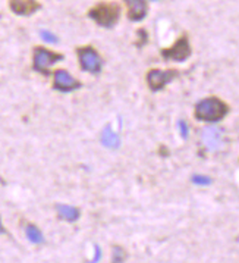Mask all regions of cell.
<instances>
[{
    "label": "cell",
    "instance_id": "cell-1",
    "mask_svg": "<svg viewBox=\"0 0 239 263\" xmlns=\"http://www.w3.org/2000/svg\"><path fill=\"white\" fill-rule=\"evenodd\" d=\"M229 112L228 105L217 97H207L198 102L195 106V116L200 121L217 122Z\"/></svg>",
    "mask_w": 239,
    "mask_h": 263
},
{
    "label": "cell",
    "instance_id": "cell-2",
    "mask_svg": "<svg viewBox=\"0 0 239 263\" xmlns=\"http://www.w3.org/2000/svg\"><path fill=\"white\" fill-rule=\"evenodd\" d=\"M88 16L97 22L100 27L112 28L121 16V8L114 2H102L90 9Z\"/></svg>",
    "mask_w": 239,
    "mask_h": 263
},
{
    "label": "cell",
    "instance_id": "cell-3",
    "mask_svg": "<svg viewBox=\"0 0 239 263\" xmlns=\"http://www.w3.org/2000/svg\"><path fill=\"white\" fill-rule=\"evenodd\" d=\"M63 61V54L61 53L47 50L44 47H35L34 49V71L40 74L49 75V68L53 63Z\"/></svg>",
    "mask_w": 239,
    "mask_h": 263
},
{
    "label": "cell",
    "instance_id": "cell-4",
    "mask_svg": "<svg viewBox=\"0 0 239 263\" xmlns=\"http://www.w3.org/2000/svg\"><path fill=\"white\" fill-rule=\"evenodd\" d=\"M76 54H78L83 71L91 72V74H98L102 71L103 61L94 47H91V46L79 47V49H76Z\"/></svg>",
    "mask_w": 239,
    "mask_h": 263
},
{
    "label": "cell",
    "instance_id": "cell-5",
    "mask_svg": "<svg viewBox=\"0 0 239 263\" xmlns=\"http://www.w3.org/2000/svg\"><path fill=\"white\" fill-rule=\"evenodd\" d=\"M162 56L167 61H176V62H184L191 56V46L187 35H182L176 40V43L169 47L162 50Z\"/></svg>",
    "mask_w": 239,
    "mask_h": 263
},
{
    "label": "cell",
    "instance_id": "cell-6",
    "mask_svg": "<svg viewBox=\"0 0 239 263\" xmlns=\"http://www.w3.org/2000/svg\"><path fill=\"white\" fill-rule=\"evenodd\" d=\"M177 77V71L175 69H167V71H160V69H151L147 74V83L151 91H158L166 84H169L172 80Z\"/></svg>",
    "mask_w": 239,
    "mask_h": 263
},
{
    "label": "cell",
    "instance_id": "cell-7",
    "mask_svg": "<svg viewBox=\"0 0 239 263\" xmlns=\"http://www.w3.org/2000/svg\"><path fill=\"white\" fill-rule=\"evenodd\" d=\"M79 87H81V83H78L65 69H57L54 72V83H53L54 90H59V91H63V93H69V91H73V90H78Z\"/></svg>",
    "mask_w": 239,
    "mask_h": 263
},
{
    "label": "cell",
    "instance_id": "cell-8",
    "mask_svg": "<svg viewBox=\"0 0 239 263\" xmlns=\"http://www.w3.org/2000/svg\"><path fill=\"white\" fill-rule=\"evenodd\" d=\"M9 8L19 16H30L38 11L42 5L37 0H9Z\"/></svg>",
    "mask_w": 239,
    "mask_h": 263
},
{
    "label": "cell",
    "instance_id": "cell-9",
    "mask_svg": "<svg viewBox=\"0 0 239 263\" xmlns=\"http://www.w3.org/2000/svg\"><path fill=\"white\" fill-rule=\"evenodd\" d=\"M128 6V18L131 21H141L147 15V2L146 0H125Z\"/></svg>",
    "mask_w": 239,
    "mask_h": 263
},
{
    "label": "cell",
    "instance_id": "cell-10",
    "mask_svg": "<svg viewBox=\"0 0 239 263\" xmlns=\"http://www.w3.org/2000/svg\"><path fill=\"white\" fill-rule=\"evenodd\" d=\"M201 138H203L204 146L210 150H217L222 147L223 137H222V131L218 128H213V126L206 128L201 134Z\"/></svg>",
    "mask_w": 239,
    "mask_h": 263
},
{
    "label": "cell",
    "instance_id": "cell-11",
    "mask_svg": "<svg viewBox=\"0 0 239 263\" xmlns=\"http://www.w3.org/2000/svg\"><path fill=\"white\" fill-rule=\"evenodd\" d=\"M57 209V213L62 219H66L69 222L78 221L79 218V211L76 208H72V206H68V204H57L56 206Z\"/></svg>",
    "mask_w": 239,
    "mask_h": 263
},
{
    "label": "cell",
    "instance_id": "cell-12",
    "mask_svg": "<svg viewBox=\"0 0 239 263\" xmlns=\"http://www.w3.org/2000/svg\"><path fill=\"white\" fill-rule=\"evenodd\" d=\"M102 143L109 148H117L121 146V140L110 129V126H106L103 129V133H102Z\"/></svg>",
    "mask_w": 239,
    "mask_h": 263
},
{
    "label": "cell",
    "instance_id": "cell-13",
    "mask_svg": "<svg viewBox=\"0 0 239 263\" xmlns=\"http://www.w3.org/2000/svg\"><path fill=\"white\" fill-rule=\"evenodd\" d=\"M25 234H27V238L31 242H34V244H42V242H44V237H43L42 231L37 227H34V225H28L25 228Z\"/></svg>",
    "mask_w": 239,
    "mask_h": 263
},
{
    "label": "cell",
    "instance_id": "cell-14",
    "mask_svg": "<svg viewBox=\"0 0 239 263\" xmlns=\"http://www.w3.org/2000/svg\"><path fill=\"white\" fill-rule=\"evenodd\" d=\"M125 260V252L122 250L121 246L113 247V262H124Z\"/></svg>",
    "mask_w": 239,
    "mask_h": 263
},
{
    "label": "cell",
    "instance_id": "cell-15",
    "mask_svg": "<svg viewBox=\"0 0 239 263\" xmlns=\"http://www.w3.org/2000/svg\"><path fill=\"white\" fill-rule=\"evenodd\" d=\"M42 39L44 40V42L47 43H57V37L54 35V34H52V32L49 31H42Z\"/></svg>",
    "mask_w": 239,
    "mask_h": 263
},
{
    "label": "cell",
    "instance_id": "cell-16",
    "mask_svg": "<svg viewBox=\"0 0 239 263\" xmlns=\"http://www.w3.org/2000/svg\"><path fill=\"white\" fill-rule=\"evenodd\" d=\"M192 181H194L195 184H198V185H207V184L211 182V179L207 178V177H201V175H195V177L192 178Z\"/></svg>",
    "mask_w": 239,
    "mask_h": 263
},
{
    "label": "cell",
    "instance_id": "cell-17",
    "mask_svg": "<svg viewBox=\"0 0 239 263\" xmlns=\"http://www.w3.org/2000/svg\"><path fill=\"white\" fill-rule=\"evenodd\" d=\"M179 126H181V134H182V137L187 138L188 137V126H187V124H185L184 121H181V122H179Z\"/></svg>",
    "mask_w": 239,
    "mask_h": 263
},
{
    "label": "cell",
    "instance_id": "cell-18",
    "mask_svg": "<svg viewBox=\"0 0 239 263\" xmlns=\"http://www.w3.org/2000/svg\"><path fill=\"white\" fill-rule=\"evenodd\" d=\"M138 35L141 37V42L138 43V46H143L144 43L147 42V35H146V31L144 30H141V31H138Z\"/></svg>",
    "mask_w": 239,
    "mask_h": 263
},
{
    "label": "cell",
    "instance_id": "cell-19",
    "mask_svg": "<svg viewBox=\"0 0 239 263\" xmlns=\"http://www.w3.org/2000/svg\"><path fill=\"white\" fill-rule=\"evenodd\" d=\"M98 259H100V249H98V247H95V259H94V260L97 262Z\"/></svg>",
    "mask_w": 239,
    "mask_h": 263
},
{
    "label": "cell",
    "instance_id": "cell-20",
    "mask_svg": "<svg viewBox=\"0 0 239 263\" xmlns=\"http://www.w3.org/2000/svg\"><path fill=\"white\" fill-rule=\"evenodd\" d=\"M0 234H6V230H5L3 225H2V221H0Z\"/></svg>",
    "mask_w": 239,
    "mask_h": 263
}]
</instances>
